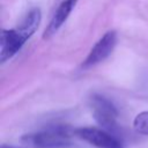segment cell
Here are the masks:
<instances>
[{
	"label": "cell",
	"instance_id": "6da1fadb",
	"mask_svg": "<svg viewBox=\"0 0 148 148\" xmlns=\"http://www.w3.org/2000/svg\"><path fill=\"white\" fill-rule=\"evenodd\" d=\"M42 18L39 8L31 9L23 18L20 27L15 29H2L0 37V62L9 60L25 44L38 28Z\"/></svg>",
	"mask_w": 148,
	"mask_h": 148
},
{
	"label": "cell",
	"instance_id": "7a4b0ae2",
	"mask_svg": "<svg viewBox=\"0 0 148 148\" xmlns=\"http://www.w3.org/2000/svg\"><path fill=\"white\" fill-rule=\"evenodd\" d=\"M34 148H64L72 143L71 134L64 127H52L22 138Z\"/></svg>",
	"mask_w": 148,
	"mask_h": 148
},
{
	"label": "cell",
	"instance_id": "3957f363",
	"mask_svg": "<svg viewBox=\"0 0 148 148\" xmlns=\"http://www.w3.org/2000/svg\"><path fill=\"white\" fill-rule=\"evenodd\" d=\"M117 32L114 30H109L105 32L91 47L86 59L81 64V68L88 69L101 62H103L114 50L117 44Z\"/></svg>",
	"mask_w": 148,
	"mask_h": 148
},
{
	"label": "cell",
	"instance_id": "277c9868",
	"mask_svg": "<svg viewBox=\"0 0 148 148\" xmlns=\"http://www.w3.org/2000/svg\"><path fill=\"white\" fill-rule=\"evenodd\" d=\"M92 117L96 123L105 131L112 133L117 128V116L118 112L114 105L105 97L94 95L91 97Z\"/></svg>",
	"mask_w": 148,
	"mask_h": 148
},
{
	"label": "cell",
	"instance_id": "5b68a950",
	"mask_svg": "<svg viewBox=\"0 0 148 148\" xmlns=\"http://www.w3.org/2000/svg\"><path fill=\"white\" fill-rule=\"evenodd\" d=\"M75 135L96 148H124L121 142L112 133L97 127H80L74 131Z\"/></svg>",
	"mask_w": 148,
	"mask_h": 148
},
{
	"label": "cell",
	"instance_id": "8992f818",
	"mask_svg": "<svg viewBox=\"0 0 148 148\" xmlns=\"http://www.w3.org/2000/svg\"><path fill=\"white\" fill-rule=\"evenodd\" d=\"M76 2H77V0H62L60 2L58 8L56 9L54 14L52 15L46 29L43 32V38L44 39L52 37L61 28V25L66 22V20L68 18L69 14L74 9Z\"/></svg>",
	"mask_w": 148,
	"mask_h": 148
},
{
	"label": "cell",
	"instance_id": "52a82bcc",
	"mask_svg": "<svg viewBox=\"0 0 148 148\" xmlns=\"http://www.w3.org/2000/svg\"><path fill=\"white\" fill-rule=\"evenodd\" d=\"M133 128L136 133L148 135V111H142L133 119Z\"/></svg>",
	"mask_w": 148,
	"mask_h": 148
},
{
	"label": "cell",
	"instance_id": "ba28073f",
	"mask_svg": "<svg viewBox=\"0 0 148 148\" xmlns=\"http://www.w3.org/2000/svg\"><path fill=\"white\" fill-rule=\"evenodd\" d=\"M1 148H17V147H14V146H8V145H2Z\"/></svg>",
	"mask_w": 148,
	"mask_h": 148
}]
</instances>
